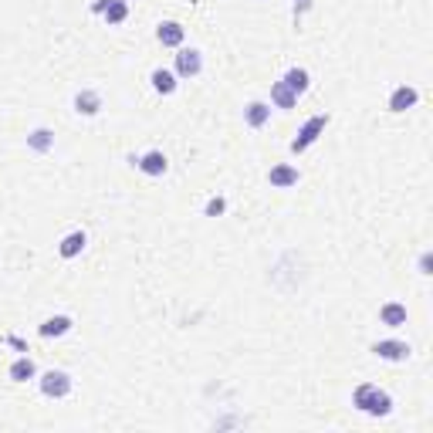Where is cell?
I'll return each mask as SVG.
<instances>
[{
  "label": "cell",
  "mask_w": 433,
  "mask_h": 433,
  "mask_svg": "<svg viewBox=\"0 0 433 433\" xmlns=\"http://www.w3.org/2000/svg\"><path fill=\"white\" fill-rule=\"evenodd\" d=\"M352 403H356L362 413H369V416H386L389 410H393V399H389V393H386V389H379V386H373V382H362L356 393H352Z\"/></svg>",
  "instance_id": "1"
},
{
  "label": "cell",
  "mask_w": 433,
  "mask_h": 433,
  "mask_svg": "<svg viewBox=\"0 0 433 433\" xmlns=\"http://www.w3.org/2000/svg\"><path fill=\"white\" fill-rule=\"evenodd\" d=\"M325 126H328V115H312L302 129H298V135L291 139V152H305L308 146H315L319 135L325 132Z\"/></svg>",
  "instance_id": "2"
},
{
  "label": "cell",
  "mask_w": 433,
  "mask_h": 433,
  "mask_svg": "<svg viewBox=\"0 0 433 433\" xmlns=\"http://www.w3.org/2000/svg\"><path fill=\"white\" fill-rule=\"evenodd\" d=\"M41 393L51 396V399H61V396L72 393V376L68 373H61V369H51V373H44L41 376Z\"/></svg>",
  "instance_id": "3"
},
{
  "label": "cell",
  "mask_w": 433,
  "mask_h": 433,
  "mask_svg": "<svg viewBox=\"0 0 433 433\" xmlns=\"http://www.w3.org/2000/svg\"><path fill=\"white\" fill-rule=\"evenodd\" d=\"M204 72V58L196 48H180L176 55V78H196Z\"/></svg>",
  "instance_id": "4"
},
{
  "label": "cell",
  "mask_w": 433,
  "mask_h": 433,
  "mask_svg": "<svg viewBox=\"0 0 433 433\" xmlns=\"http://www.w3.org/2000/svg\"><path fill=\"white\" fill-rule=\"evenodd\" d=\"M92 11L102 14L109 24H122V20L129 18V4H126V0H95Z\"/></svg>",
  "instance_id": "5"
},
{
  "label": "cell",
  "mask_w": 433,
  "mask_h": 433,
  "mask_svg": "<svg viewBox=\"0 0 433 433\" xmlns=\"http://www.w3.org/2000/svg\"><path fill=\"white\" fill-rule=\"evenodd\" d=\"M373 352H376L379 359H389V362H403V359H410V345L399 339H382L373 345Z\"/></svg>",
  "instance_id": "6"
},
{
  "label": "cell",
  "mask_w": 433,
  "mask_h": 433,
  "mask_svg": "<svg viewBox=\"0 0 433 433\" xmlns=\"http://www.w3.org/2000/svg\"><path fill=\"white\" fill-rule=\"evenodd\" d=\"M156 38H159V44H163V48H180V44H183V38H187V27H183V24H176V20H163V24L156 27Z\"/></svg>",
  "instance_id": "7"
},
{
  "label": "cell",
  "mask_w": 433,
  "mask_h": 433,
  "mask_svg": "<svg viewBox=\"0 0 433 433\" xmlns=\"http://www.w3.org/2000/svg\"><path fill=\"white\" fill-rule=\"evenodd\" d=\"M85 244H88L85 230H72V234H65V237H61V244H58V254H61L65 261H72V258H78V254L85 251Z\"/></svg>",
  "instance_id": "8"
},
{
  "label": "cell",
  "mask_w": 433,
  "mask_h": 433,
  "mask_svg": "<svg viewBox=\"0 0 433 433\" xmlns=\"http://www.w3.org/2000/svg\"><path fill=\"white\" fill-rule=\"evenodd\" d=\"M135 166L146 173V176H163V173L170 170V159H166L159 149H149L142 159H139V163H135Z\"/></svg>",
  "instance_id": "9"
},
{
  "label": "cell",
  "mask_w": 433,
  "mask_h": 433,
  "mask_svg": "<svg viewBox=\"0 0 433 433\" xmlns=\"http://www.w3.org/2000/svg\"><path fill=\"white\" fill-rule=\"evenodd\" d=\"M416 98H420V92H416V88H410V85H399V88L389 95V112H406V109H413Z\"/></svg>",
  "instance_id": "10"
},
{
  "label": "cell",
  "mask_w": 433,
  "mask_h": 433,
  "mask_svg": "<svg viewBox=\"0 0 433 433\" xmlns=\"http://www.w3.org/2000/svg\"><path fill=\"white\" fill-rule=\"evenodd\" d=\"M267 183L278 189H288L298 183V166H288V163H281V166H274V170L267 173Z\"/></svg>",
  "instance_id": "11"
},
{
  "label": "cell",
  "mask_w": 433,
  "mask_h": 433,
  "mask_svg": "<svg viewBox=\"0 0 433 433\" xmlns=\"http://www.w3.org/2000/svg\"><path fill=\"white\" fill-rule=\"evenodd\" d=\"M98 109H102V95L95 92V88H81V92L75 95L78 115H98Z\"/></svg>",
  "instance_id": "12"
},
{
  "label": "cell",
  "mask_w": 433,
  "mask_h": 433,
  "mask_svg": "<svg viewBox=\"0 0 433 433\" xmlns=\"http://www.w3.org/2000/svg\"><path fill=\"white\" fill-rule=\"evenodd\" d=\"M44 339H58V335H68L72 332V319L68 315H55V319H44L38 328Z\"/></svg>",
  "instance_id": "13"
},
{
  "label": "cell",
  "mask_w": 433,
  "mask_h": 433,
  "mask_svg": "<svg viewBox=\"0 0 433 433\" xmlns=\"http://www.w3.org/2000/svg\"><path fill=\"white\" fill-rule=\"evenodd\" d=\"M379 321H382V325H389V328L406 325V305H399V302L382 305V308H379Z\"/></svg>",
  "instance_id": "14"
},
{
  "label": "cell",
  "mask_w": 433,
  "mask_h": 433,
  "mask_svg": "<svg viewBox=\"0 0 433 433\" xmlns=\"http://www.w3.org/2000/svg\"><path fill=\"white\" fill-rule=\"evenodd\" d=\"M271 105H274V109H295V105H298V95L291 92L284 81H274V85H271Z\"/></svg>",
  "instance_id": "15"
},
{
  "label": "cell",
  "mask_w": 433,
  "mask_h": 433,
  "mask_svg": "<svg viewBox=\"0 0 433 433\" xmlns=\"http://www.w3.org/2000/svg\"><path fill=\"white\" fill-rule=\"evenodd\" d=\"M244 119H247L251 129H261L264 122L271 119V105H267V102H251V105L244 109Z\"/></svg>",
  "instance_id": "16"
},
{
  "label": "cell",
  "mask_w": 433,
  "mask_h": 433,
  "mask_svg": "<svg viewBox=\"0 0 433 433\" xmlns=\"http://www.w3.org/2000/svg\"><path fill=\"white\" fill-rule=\"evenodd\" d=\"M34 376H38V366L27 356H20L11 362V379H14V382H27V379H34Z\"/></svg>",
  "instance_id": "17"
},
{
  "label": "cell",
  "mask_w": 433,
  "mask_h": 433,
  "mask_svg": "<svg viewBox=\"0 0 433 433\" xmlns=\"http://www.w3.org/2000/svg\"><path fill=\"white\" fill-rule=\"evenodd\" d=\"M281 81L295 95H305V92H308V85H312V78H308V72H305V68H288V75H284Z\"/></svg>",
  "instance_id": "18"
},
{
  "label": "cell",
  "mask_w": 433,
  "mask_h": 433,
  "mask_svg": "<svg viewBox=\"0 0 433 433\" xmlns=\"http://www.w3.org/2000/svg\"><path fill=\"white\" fill-rule=\"evenodd\" d=\"M149 81H152V88H156L159 95H173V92H176V75H173V72H166V68H156V72L149 75Z\"/></svg>",
  "instance_id": "19"
},
{
  "label": "cell",
  "mask_w": 433,
  "mask_h": 433,
  "mask_svg": "<svg viewBox=\"0 0 433 433\" xmlns=\"http://www.w3.org/2000/svg\"><path fill=\"white\" fill-rule=\"evenodd\" d=\"M27 146L34 152H48L51 146H55V132L51 129H34L31 135H27Z\"/></svg>",
  "instance_id": "20"
},
{
  "label": "cell",
  "mask_w": 433,
  "mask_h": 433,
  "mask_svg": "<svg viewBox=\"0 0 433 433\" xmlns=\"http://www.w3.org/2000/svg\"><path fill=\"white\" fill-rule=\"evenodd\" d=\"M224 210H227V200H224V196H213V200H207L204 213H207V217H220Z\"/></svg>",
  "instance_id": "21"
},
{
  "label": "cell",
  "mask_w": 433,
  "mask_h": 433,
  "mask_svg": "<svg viewBox=\"0 0 433 433\" xmlns=\"http://www.w3.org/2000/svg\"><path fill=\"white\" fill-rule=\"evenodd\" d=\"M420 271H423V274H430V254H423V258H420Z\"/></svg>",
  "instance_id": "22"
}]
</instances>
